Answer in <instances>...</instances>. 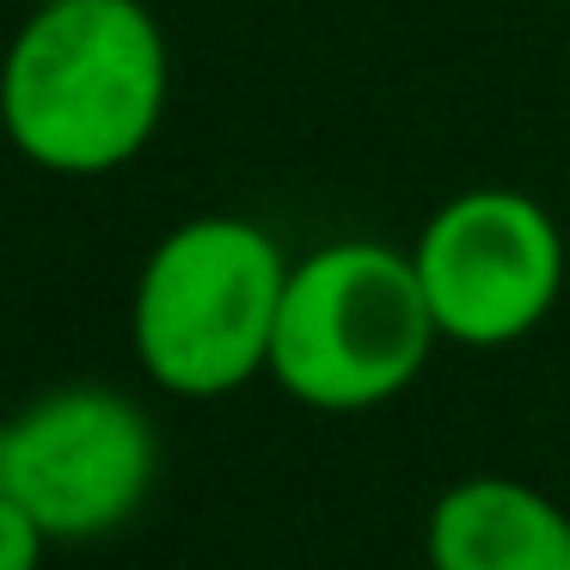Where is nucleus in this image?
<instances>
[{
    "mask_svg": "<svg viewBox=\"0 0 570 570\" xmlns=\"http://www.w3.org/2000/svg\"><path fill=\"white\" fill-rule=\"evenodd\" d=\"M173 50L141 0L31 7L0 56L7 141L56 178H105L154 141Z\"/></svg>",
    "mask_w": 570,
    "mask_h": 570,
    "instance_id": "1",
    "label": "nucleus"
},
{
    "mask_svg": "<svg viewBox=\"0 0 570 570\" xmlns=\"http://www.w3.org/2000/svg\"><path fill=\"white\" fill-rule=\"evenodd\" d=\"M288 258L246 215H197L148 252L129 301V337L154 386L222 399L271 374Z\"/></svg>",
    "mask_w": 570,
    "mask_h": 570,
    "instance_id": "2",
    "label": "nucleus"
},
{
    "mask_svg": "<svg viewBox=\"0 0 570 570\" xmlns=\"http://www.w3.org/2000/svg\"><path fill=\"white\" fill-rule=\"evenodd\" d=\"M435 344L411 252L332 239L288 264L271 381L313 411H374L417 381Z\"/></svg>",
    "mask_w": 570,
    "mask_h": 570,
    "instance_id": "3",
    "label": "nucleus"
},
{
    "mask_svg": "<svg viewBox=\"0 0 570 570\" xmlns=\"http://www.w3.org/2000/svg\"><path fill=\"white\" fill-rule=\"evenodd\" d=\"M154 472L160 435L111 386H56L0 417V497L26 509L43 540L117 533L148 503Z\"/></svg>",
    "mask_w": 570,
    "mask_h": 570,
    "instance_id": "4",
    "label": "nucleus"
},
{
    "mask_svg": "<svg viewBox=\"0 0 570 570\" xmlns=\"http://www.w3.org/2000/svg\"><path fill=\"white\" fill-rule=\"evenodd\" d=\"M423 301L448 344H521L564 295V234L528 190H460L423 222L417 246Z\"/></svg>",
    "mask_w": 570,
    "mask_h": 570,
    "instance_id": "5",
    "label": "nucleus"
},
{
    "mask_svg": "<svg viewBox=\"0 0 570 570\" xmlns=\"http://www.w3.org/2000/svg\"><path fill=\"white\" fill-rule=\"evenodd\" d=\"M430 570H570V515L503 472L460 479L423 528Z\"/></svg>",
    "mask_w": 570,
    "mask_h": 570,
    "instance_id": "6",
    "label": "nucleus"
},
{
    "mask_svg": "<svg viewBox=\"0 0 570 570\" xmlns=\"http://www.w3.org/2000/svg\"><path fill=\"white\" fill-rule=\"evenodd\" d=\"M43 546H50V540L31 528L26 509L0 497V570H38L43 564Z\"/></svg>",
    "mask_w": 570,
    "mask_h": 570,
    "instance_id": "7",
    "label": "nucleus"
},
{
    "mask_svg": "<svg viewBox=\"0 0 570 570\" xmlns=\"http://www.w3.org/2000/svg\"><path fill=\"white\" fill-rule=\"evenodd\" d=\"M31 7H68V0H31Z\"/></svg>",
    "mask_w": 570,
    "mask_h": 570,
    "instance_id": "8",
    "label": "nucleus"
},
{
    "mask_svg": "<svg viewBox=\"0 0 570 570\" xmlns=\"http://www.w3.org/2000/svg\"><path fill=\"white\" fill-rule=\"evenodd\" d=\"M0 141H7V105H0Z\"/></svg>",
    "mask_w": 570,
    "mask_h": 570,
    "instance_id": "9",
    "label": "nucleus"
}]
</instances>
